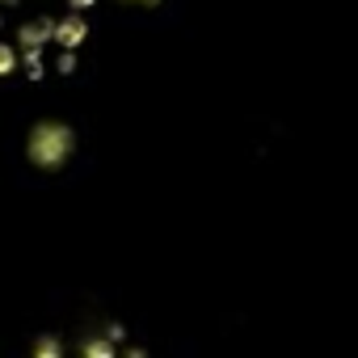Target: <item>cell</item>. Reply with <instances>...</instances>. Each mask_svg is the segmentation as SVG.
Returning a JSON list of instances; mask_svg holds the SVG:
<instances>
[{"mask_svg": "<svg viewBox=\"0 0 358 358\" xmlns=\"http://www.w3.org/2000/svg\"><path fill=\"white\" fill-rule=\"evenodd\" d=\"M30 160L34 164H64L68 152H72V131L64 122H38L30 131V143H26Z\"/></svg>", "mask_w": 358, "mask_h": 358, "instance_id": "obj_2", "label": "cell"}, {"mask_svg": "<svg viewBox=\"0 0 358 358\" xmlns=\"http://www.w3.org/2000/svg\"><path fill=\"white\" fill-rule=\"evenodd\" d=\"M97 0H0V76L47 80L76 68Z\"/></svg>", "mask_w": 358, "mask_h": 358, "instance_id": "obj_1", "label": "cell"}]
</instances>
